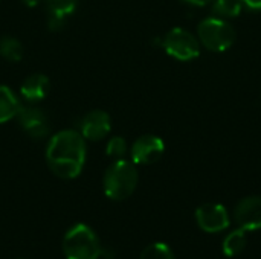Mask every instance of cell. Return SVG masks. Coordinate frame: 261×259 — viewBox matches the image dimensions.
Wrapping results in <instances>:
<instances>
[{
    "mask_svg": "<svg viewBox=\"0 0 261 259\" xmlns=\"http://www.w3.org/2000/svg\"><path fill=\"white\" fill-rule=\"evenodd\" d=\"M86 139L78 130H63L55 133L46 147V162L49 169L60 179H76L86 163Z\"/></svg>",
    "mask_w": 261,
    "mask_h": 259,
    "instance_id": "cell-1",
    "label": "cell"
},
{
    "mask_svg": "<svg viewBox=\"0 0 261 259\" xmlns=\"http://www.w3.org/2000/svg\"><path fill=\"white\" fill-rule=\"evenodd\" d=\"M138 182L139 174L136 165L125 159H116L104 172V194L113 202L127 200L136 191Z\"/></svg>",
    "mask_w": 261,
    "mask_h": 259,
    "instance_id": "cell-2",
    "label": "cell"
},
{
    "mask_svg": "<svg viewBox=\"0 0 261 259\" xmlns=\"http://www.w3.org/2000/svg\"><path fill=\"white\" fill-rule=\"evenodd\" d=\"M61 247L66 259H98L102 249L95 231L83 223L66 232Z\"/></svg>",
    "mask_w": 261,
    "mask_h": 259,
    "instance_id": "cell-3",
    "label": "cell"
},
{
    "mask_svg": "<svg viewBox=\"0 0 261 259\" xmlns=\"http://www.w3.org/2000/svg\"><path fill=\"white\" fill-rule=\"evenodd\" d=\"M197 38L200 44L211 52H225L236 43V27L225 18L208 17L197 24Z\"/></svg>",
    "mask_w": 261,
    "mask_h": 259,
    "instance_id": "cell-4",
    "label": "cell"
},
{
    "mask_svg": "<svg viewBox=\"0 0 261 259\" xmlns=\"http://www.w3.org/2000/svg\"><path fill=\"white\" fill-rule=\"evenodd\" d=\"M164 50L179 61H193L200 55V41L197 35L184 29L173 27L162 37Z\"/></svg>",
    "mask_w": 261,
    "mask_h": 259,
    "instance_id": "cell-5",
    "label": "cell"
},
{
    "mask_svg": "<svg viewBox=\"0 0 261 259\" xmlns=\"http://www.w3.org/2000/svg\"><path fill=\"white\" fill-rule=\"evenodd\" d=\"M17 119H18L21 130L34 140H41L47 137L50 131V125H49V119L46 113L34 104L21 105L17 114Z\"/></svg>",
    "mask_w": 261,
    "mask_h": 259,
    "instance_id": "cell-6",
    "label": "cell"
},
{
    "mask_svg": "<svg viewBox=\"0 0 261 259\" xmlns=\"http://www.w3.org/2000/svg\"><path fill=\"white\" fill-rule=\"evenodd\" d=\"M164 153L165 143L154 134H144L138 137L130 148L132 162L135 165H153L164 156Z\"/></svg>",
    "mask_w": 261,
    "mask_h": 259,
    "instance_id": "cell-7",
    "label": "cell"
},
{
    "mask_svg": "<svg viewBox=\"0 0 261 259\" xmlns=\"http://www.w3.org/2000/svg\"><path fill=\"white\" fill-rule=\"evenodd\" d=\"M112 130V118L104 110H92L78 122V131L86 140L98 142L109 136Z\"/></svg>",
    "mask_w": 261,
    "mask_h": 259,
    "instance_id": "cell-8",
    "label": "cell"
},
{
    "mask_svg": "<svg viewBox=\"0 0 261 259\" xmlns=\"http://www.w3.org/2000/svg\"><path fill=\"white\" fill-rule=\"evenodd\" d=\"M197 226L208 234H217L229 227V214L219 203H205L196 209Z\"/></svg>",
    "mask_w": 261,
    "mask_h": 259,
    "instance_id": "cell-9",
    "label": "cell"
},
{
    "mask_svg": "<svg viewBox=\"0 0 261 259\" xmlns=\"http://www.w3.org/2000/svg\"><path fill=\"white\" fill-rule=\"evenodd\" d=\"M234 220L240 229L254 232L261 229V197L251 195L242 198L234 209Z\"/></svg>",
    "mask_w": 261,
    "mask_h": 259,
    "instance_id": "cell-10",
    "label": "cell"
},
{
    "mask_svg": "<svg viewBox=\"0 0 261 259\" xmlns=\"http://www.w3.org/2000/svg\"><path fill=\"white\" fill-rule=\"evenodd\" d=\"M80 0H44L47 11V27L54 32L61 31L75 14Z\"/></svg>",
    "mask_w": 261,
    "mask_h": 259,
    "instance_id": "cell-11",
    "label": "cell"
},
{
    "mask_svg": "<svg viewBox=\"0 0 261 259\" xmlns=\"http://www.w3.org/2000/svg\"><path fill=\"white\" fill-rule=\"evenodd\" d=\"M49 89L50 81L44 73H32L23 81L20 87V95L28 104H37L47 96Z\"/></svg>",
    "mask_w": 261,
    "mask_h": 259,
    "instance_id": "cell-12",
    "label": "cell"
},
{
    "mask_svg": "<svg viewBox=\"0 0 261 259\" xmlns=\"http://www.w3.org/2000/svg\"><path fill=\"white\" fill-rule=\"evenodd\" d=\"M20 108L21 102L17 95L8 85L0 84V124L17 118Z\"/></svg>",
    "mask_w": 261,
    "mask_h": 259,
    "instance_id": "cell-13",
    "label": "cell"
},
{
    "mask_svg": "<svg viewBox=\"0 0 261 259\" xmlns=\"http://www.w3.org/2000/svg\"><path fill=\"white\" fill-rule=\"evenodd\" d=\"M246 246H248L246 231L237 229V231H232L229 235H226L222 244V250L225 256L234 258V256H239L246 249Z\"/></svg>",
    "mask_w": 261,
    "mask_h": 259,
    "instance_id": "cell-14",
    "label": "cell"
},
{
    "mask_svg": "<svg viewBox=\"0 0 261 259\" xmlns=\"http://www.w3.org/2000/svg\"><path fill=\"white\" fill-rule=\"evenodd\" d=\"M0 56L11 63H18L24 56V47L21 41L12 35H5L0 38Z\"/></svg>",
    "mask_w": 261,
    "mask_h": 259,
    "instance_id": "cell-15",
    "label": "cell"
},
{
    "mask_svg": "<svg viewBox=\"0 0 261 259\" xmlns=\"http://www.w3.org/2000/svg\"><path fill=\"white\" fill-rule=\"evenodd\" d=\"M211 11L214 17L229 20L239 17L243 8L239 0H211Z\"/></svg>",
    "mask_w": 261,
    "mask_h": 259,
    "instance_id": "cell-16",
    "label": "cell"
},
{
    "mask_svg": "<svg viewBox=\"0 0 261 259\" xmlns=\"http://www.w3.org/2000/svg\"><path fill=\"white\" fill-rule=\"evenodd\" d=\"M139 259H176L174 258V253L173 250L164 244V243H153L150 246H147Z\"/></svg>",
    "mask_w": 261,
    "mask_h": 259,
    "instance_id": "cell-17",
    "label": "cell"
},
{
    "mask_svg": "<svg viewBox=\"0 0 261 259\" xmlns=\"http://www.w3.org/2000/svg\"><path fill=\"white\" fill-rule=\"evenodd\" d=\"M128 151V145H127V140L121 136H113L110 137V140L107 142V147H106V154L109 157H113L115 160L116 159H124V156L127 154Z\"/></svg>",
    "mask_w": 261,
    "mask_h": 259,
    "instance_id": "cell-18",
    "label": "cell"
},
{
    "mask_svg": "<svg viewBox=\"0 0 261 259\" xmlns=\"http://www.w3.org/2000/svg\"><path fill=\"white\" fill-rule=\"evenodd\" d=\"M242 8L246 9L248 12L258 14L261 12V0H239Z\"/></svg>",
    "mask_w": 261,
    "mask_h": 259,
    "instance_id": "cell-19",
    "label": "cell"
},
{
    "mask_svg": "<svg viewBox=\"0 0 261 259\" xmlns=\"http://www.w3.org/2000/svg\"><path fill=\"white\" fill-rule=\"evenodd\" d=\"M182 2L187 3V5H190V6H197V8L206 6V5L211 3V0H182Z\"/></svg>",
    "mask_w": 261,
    "mask_h": 259,
    "instance_id": "cell-20",
    "label": "cell"
},
{
    "mask_svg": "<svg viewBox=\"0 0 261 259\" xmlns=\"http://www.w3.org/2000/svg\"><path fill=\"white\" fill-rule=\"evenodd\" d=\"M101 258H104V259H115V250L102 247V249H101Z\"/></svg>",
    "mask_w": 261,
    "mask_h": 259,
    "instance_id": "cell-21",
    "label": "cell"
},
{
    "mask_svg": "<svg viewBox=\"0 0 261 259\" xmlns=\"http://www.w3.org/2000/svg\"><path fill=\"white\" fill-rule=\"evenodd\" d=\"M40 2H43V0H21V3H24V5H26V6H29V8L37 6Z\"/></svg>",
    "mask_w": 261,
    "mask_h": 259,
    "instance_id": "cell-22",
    "label": "cell"
}]
</instances>
